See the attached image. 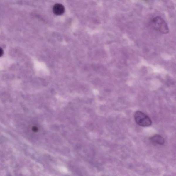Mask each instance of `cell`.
<instances>
[{"label": "cell", "instance_id": "1", "mask_svg": "<svg viewBox=\"0 0 176 176\" xmlns=\"http://www.w3.org/2000/svg\"><path fill=\"white\" fill-rule=\"evenodd\" d=\"M151 25L155 31L163 34L169 33V29L167 24L163 19L160 17H156L151 20Z\"/></svg>", "mask_w": 176, "mask_h": 176}, {"label": "cell", "instance_id": "2", "mask_svg": "<svg viewBox=\"0 0 176 176\" xmlns=\"http://www.w3.org/2000/svg\"><path fill=\"white\" fill-rule=\"evenodd\" d=\"M136 122L142 127H147L150 126L152 122L150 119L143 112L137 111L134 115Z\"/></svg>", "mask_w": 176, "mask_h": 176}, {"label": "cell", "instance_id": "3", "mask_svg": "<svg viewBox=\"0 0 176 176\" xmlns=\"http://www.w3.org/2000/svg\"><path fill=\"white\" fill-rule=\"evenodd\" d=\"M53 12L57 15H62L65 11V8L61 4H56L53 8Z\"/></svg>", "mask_w": 176, "mask_h": 176}, {"label": "cell", "instance_id": "4", "mask_svg": "<svg viewBox=\"0 0 176 176\" xmlns=\"http://www.w3.org/2000/svg\"><path fill=\"white\" fill-rule=\"evenodd\" d=\"M153 143L159 145H163L165 143V140L161 135L156 134L150 138Z\"/></svg>", "mask_w": 176, "mask_h": 176}, {"label": "cell", "instance_id": "5", "mask_svg": "<svg viewBox=\"0 0 176 176\" xmlns=\"http://www.w3.org/2000/svg\"><path fill=\"white\" fill-rule=\"evenodd\" d=\"M4 54V51L1 48V51H0V55L1 57Z\"/></svg>", "mask_w": 176, "mask_h": 176}]
</instances>
